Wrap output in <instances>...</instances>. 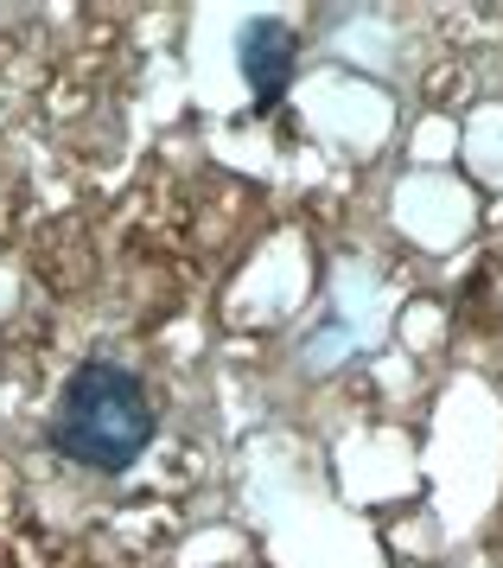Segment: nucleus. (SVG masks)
I'll list each match as a JSON object with an SVG mask.
<instances>
[{
    "label": "nucleus",
    "mask_w": 503,
    "mask_h": 568,
    "mask_svg": "<svg viewBox=\"0 0 503 568\" xmlns=\"http://www.w3.org/2000/svg\"><path fill=\"white\" fill-rule=\"evenodd\" d=\"M153 435H160V415H153L147 384L109 358L76 364L45 422L51 454H64L83 473H127Z\"/></svg>",
    "instance_id": "f257e3e1"
},
{
    "label": "nucleus",
    "mask_w": 503,
    "mask_h": 568,
    "mask_svg": "<svg viewBox=\"0 0 503 568\" xmlns=\"http://www.w3.org/2000/svg\"><path fill=\"white\" fill-rule=\"evenodd\" d=\"M236 58H243V83H249L255 109H275L294 83V64H300V32L287 20H249L243 39H236Z\"/></svg>",
    "instance_id": "f03ea898"
}]
</instances>
